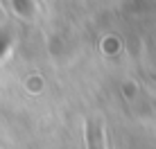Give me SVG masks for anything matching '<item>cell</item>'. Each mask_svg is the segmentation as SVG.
Listing matches in <instances>:
<instances>
[{
  "mask_svg": "<svg viewBox=\"0 0 156 149\" xmlns=\"http://www.w3.org/2000/svg\"><path fill=\"white\" fill-rule=\"evenodd\" d=\"M86 147L88 149H106L104 145V129L98 118L86 120Z\"/></svg>",
  "mask_w": 156,
  "mask_h": 149,
  "instance_id": "obj_1",
  "label": "cell"
}]
</instances>
